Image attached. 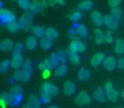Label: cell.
Returning <instances> with one entry per match:
<instances>
[{"mask_svg":"<svg viewBox=\"0 0 124 108\" xmlns=\"http://www.w3.org/2000/svg\"><path fill=\"white\" fill-rule=\"evenodd\" d=\"M57 55H58L59 58H60V61L61 64H64L67 61V52L65 51H63V50H59L58 51H57Z\"/></svg>","mask_w":124,"mask_h":108,"instance_id":"35","label":"cell"},{"mask_svg":"<svg viewBox=\"0 0 124 108\" xmlns=\"http://www.w3.org/2000/svg\"><path fill=\"white\" fill-rule=\"evenodd\" d=\"M48 5L50 6H54V4H60L61 5L65 4V0H48Z\"/></svg>","mask_w":124,"mask_h":108,"instance_id":"43","label":"cell"},{"mask_svg":"<svg viewBox=\"0 0 124 108\" xmlns=\"http://www.w3.org/2000/svg\"><path fill=\"white\" fill-rule=\"evenodd\" d=\"M76 92V85L71 80H66L64 84V93L66 95H72Z\"/></svg>","mask_w":124,"mask_h":108,"instance_id":"13","label":"cell"},{"mask_svg":"<svg viewBox=\"0 0 124 108\" xmlns=\"http://www.w3.org/2000/svg\"><path fill=\"white\" fill-rule=\"evenodd\" d=\"M105 35L103 33V31L100 29H95L94 30V36H95V42L97 44H102L105 42Z\"/></svg>","mask_w":124,"mask_h":108,"instance_id":"21","label":"cell"},{"mask_svg":"<svg viewBox=\"0 0 124 108\" xmlns=\"http://www.w3.org/2000/svg\"><path fill=\"white\" fill-rule=\"evenodd\" d=\"M16 1L19 6L24 10H30L31 7V3L30 0H14Z\"/></svg>","mask_w":124,"mask_h":108,"instance_id":"31","label":"cell"},{"mask_svg":"<svg viewBox=\"0 0 124 108\" xmlns=\"http://www.w3.org/2000/svg\"><path fill=\"white\" fill-rule=\"evenodd\" d=\"M91 102V98L86 91H81L78 95L75 97V103L80 106L88 105Z\"/></svg>","mask_w":124,"mask_h":108,"instance_id":"5","label":"cell"},{"mask_svg":"<svg viewBox=\"0 0 124 108\" xmlns=\"http://www.w3.org/2000/svg\"><path fill=\"white\" fill-rule=\"evenodd\" d=\"M45 31H46V30L43 27H42V26H34V27H32V29H31V31H32L33 35H34L36 37H38V38H41V37H43V36H45Z\"/></svg>","mask_w":124,"mask_h":108,"instance_id":"27","label":"cell"},{"mask_svg":"<svg viewBox=\"0 0 124 108\" xmlns=\"http://www.w3.org/2000/svg\"><path fill=\"white\" fill-rule=\"evenodd\" d=\"M82 18V13L79 11H75L72 14L70 15V19L71 21H74V22H78V20H80Z\"/></svg>","mask_w":124,"mask_h":108,"instance_id":"38","label":"cell"},{"mask_svg":"<svg viewBox=\"0 0 124 108\" xmlns=\"http://www.w3.org/2000/svg\"><path fill=\"white\" fill-rule=\"evenodd\" d=\"M41 93H44V94L48 95L52 97V96H55L58 95L59 89L54 84H51L49 82H44L42 84Z\"/></svg>","mask_w":124,"mask_h":108,"instance_id":"3","label":"cell"},{"mask_svg":"<svg viewBox=\"0 0 124 108\" xmlns=\"http://www.w3.org/2000/svg\"><path fill=\"white\" fill-rule=\"evenodd\" d=\"M23 94V89L20 85L13 86L10 89V95H12L13 99H14L15 103H17L21 101V97H22Z\"/></svg>","mask_w":124,"mask_h":108,"instance_id":"10","label":"cell"},{"mask_svg":"<svg viewBox=\"0 0 124 108\" xmlns=\"http://www.w3.org/2000/svg\"><path fill=\"white\" fill-rule=\"evenodd\" d=\"M122 9H121L120 8L116 7L111 9V15L113 16L116 20H118V21L120 20L121 17H122Z\"/></svg>","mask_w":124,"mask_h":108,"instance_id":"34","label":"cell"},{"mask_svg":"<svg viewBox=\"0 0 124 108\" xmlns=\"http://www.w3.org/2000/svg\"><path fill=\"white\" fill-rule=\"evenodd\" d=\"M23 50V45L21 43H17V44L15 46L14 48V52L13 53H19V54H21V51Z\"/></svg>","mask_w":124,"mask_h":108,"instance_id":"42","label":"cell"},{"mask_svg":"<svg viewBox=\"0 0 124 108\" xmlns=\"http://www.w3.org/2000/svg\"><path fill=\"white\" fill-rule=\"evenodd\" d=\"M37 40L34 36H29L26 41V46L28 50H34L37 46Z\"/></svg>","mask_w":124,"mask_h":108,"instance_id":"26","label":"cell"},{"mask_svg":"<svg viewBox=\"0 0 124 108\" xmlns=\"http://www.w3.org/2000/svg\"><path fill=\"white\" fill-rule=\"evenodd\" d=\"M116 65L119 69H124V57H122V58L119 59Z\"/></svg>","mask_w":124,"mask_h":108,"instance_id":"45","label":"cell"},{"mask_svg":"<svg viewBox=\"0 0 124 108\" xmlns=\"http://www.w3.org/2000/svg\"><path fill=\"white\" fill-rule=\"evenodd\" d=\"M116 108H122V107H116Z\"/></svg>","mask_w":124,"mask_h":108,"instance_id":"50","label":"cell"},{"mask_svg":"<svg viewBox=\"0 0 124 108\" xmlns=\"http://www.w3.org/2000/svg\"><path fill=\"white\" fill-rule=\"evenodd\" d=\"M0 102L2 105L3 108H5L6 106H9V105L15 104L14 99H13L12 95L10 93H3L0 96Z\"/></svg>","mask_w":124,"mask_h":108,"instance_id":"12","label":"cell"},{"mask_svg":"<svg viewBox=\"0 0 124 108\" xmlns=\"http://www.w3.org/2000/svg\"><path fill=\"white\" fill-rule=\"evenodd\" d=\"M9 66H10V61L8 60V59L4 60L1 63V64H0V72L3 73V74L5 73L9 69Z\"/></svg>","mask_w":124,"mask_h":108,"instance_id":"37","label":"cell"},{"mask_svg":"<svg viewBox=\"0 0 124 108\" xmlns=\"http://www.w3.org/2000/svg\"><path fill=\"white\" fill-rule=\"evenodd\" d=\"M104 24L110 28L111 31H116L118 28L119 21L116 20L113 16L110 15H105L104 16Z\"/></svg>","mask_w":124,"mask_h":108,"instance_id":"9","label":"cell"},{"mask_svg":"<svg viewBox=\"0 0 124 108\" xmlns=\"http://www.w3.org/2000/svg\"><path fill=\"white\" fill-rule=\"evenodd\" d=\"M14 79L19 81H23L24 82V75H23L22 70H17L14 74Z\"/></svg>","mask_w":124,"mask_h":108,"instance_id":"39","label":"cell"},{"mask_svg":"<svg viewBox=\"0 0 124 108\" xmlns=\"http://www.w3.org/2000/svg\"><path fill=\"white\" fill-rule=\"evenodd\" d=\"M43 78H45V79L48 78V77H49V75H50L49 71H44V72L43 73Z\"/></svg>","mask_w":124,"mask_h":108,"instance_id":"46","label":"cell"},{"mask_svg":"<svg viewBox=\"0 0 124 108\" xmlns=\"http://www.w3.org/2000/svg\"><path fill=\"white\" fill-rule=\"evenodd\" d=\"M66 52H67L68 57H69L71 64L74 65H78L80 64V57L78 55V53L72 52V51H70L68 50L66 51Z\"/></svg>","mask_w":124,"mask_h":108,"instance_id":"24","label":"cell"},{"mask_svg":"<svg viewBox=\"0 0 124 108\" xmlns=\"http://www.w3.org/2000/svg\"><path fill=\"white\" fill-rule=\"evenodd\" d=\"M121 95H122V98H124V89L122 90V92L121 93Z\"/></svg>","mask_w":124,"mask_h":108,"instance_id":"47","label":"cell"},{"mask_svg":"<svg viewBox=\"0 0 124 108\" xmlns=\"http://www.w3.org/2000/svg\"><path fill=\"white\" fill-rule=\"evenodd\" d=\"M23 57L19 53H13L12 59L10 61V66L15 69L19 70L21 67H23Z\"/></svg>","mask_w":124,"mask_h":108,"instance_id":"8","label":"cell"},{"mask_svg":"<svg viewBox=\"0 0 124 108\" xmlns=\"http://www.w3.org/2000/svg\"><path fill=\"white\" fill-rule=\"evenodd\" d=\"M105 91L106 93V98L107 100L112 101V102H116L119 98V92L114 89V86L110 81L105 83Z\"/></svg>","mask_w":124,"mask_h":108,"instance_id":"1","label":"cell"},{"mask_svg":"<svg viewBox=\"0 0 124 108\" xmlns=\"http://www.w3.org/2000/svg\"><path fill=\"white\" fill-rule=\"evenodd\" d=\"M54 68L52 63L50 62L49 59H45L43 62H42L41 64H38V69L40 70H42L43 72L44 71H50Z\"/></svg>","mask_w":124,"mask_h":108,"instance_id":"22","label":"cell"},{"mask_svg":"<svg viewBox=\"0 0 124 108\" xmlns=\"http://www.w3.org/2000/svg\"><path fill=\"white\" fill-rule=\"evenodd\" d=\"M27 106L29 108H41V101L37 96L31 95L28 98Z\"/></svg>","mask_w":124,"mask_h":108,"instance_id":"18","label":"cell"},{"mask_svg":"<svg viewBox=\"0 0 124 108\" xmlns=\"http://www.w3.org/2000/svg\"><path fill=\"white\" fill-rule=\"evenodd\" d=\"M0 18L2 19V22L6 23V24L12 22V21H16V15L11 11L4 9H0Z\"/></svg>","mask_w":124,"mask_h":108,"instance_id":"6","label":"cell"},{"mask_svg":"<svg viewBox=\"0 0 124 108\" xmlns=\"http://www.w3.org/2000/svg\"><path fill=\"white\" fill-rule=\"evenodd\" d=\"M48 4V3H47L45 0H40V1H36V2L32 3L31 4V12L32 14H38L40 11L42 10V9L47 7Z\"/></svg>","mask_w":124,"mask_h":108,"instance_id":"11","label":"cell"},{"mask_svg":"<svg viewBox=\"0 0 124 108\" xmlns=\"http://www.w3.org/2000/svg\"><path fill=\"white\" fill-rule=\"evenodd\" d=\"M40 46H41V47L43 48V50H46L47 51V50H49L50 48L52 47L53 42H52L51 40L45 37L41 40V41H40Z\"/></svg>","mask_w":124,"mask_h":108,"instance_id":"32","label":"cell"},{"mask_svg":"<svg viewBox=\"0 0 124 108\" xmlns=\"http://www.w3.org/2000/svg\"><path fill=\"white\" fill-rule=\"evenodd\" d=\"M48 108H58V107H57V106H50V107H48Z\"/></svg>","mask_w":124,"mask_h":108,"instance_id":"48","label":"cell"},{"mask_svg":"<svg viewBox=\"0 0 124 108\" xmlns=\"http://www.w3.org/2000/svg\"><path fill=\"white\" fill-rule=\"evenodd\" d=\"M105 54L102 52L96 53L94 56L91 58V65L93 67H98L99 65H100L102 62H104L105 60Z\"/></svg>","mask_w":124,"mask_h":108,"instance_id":"16","label":"cell"},{"mask_svg":"<svg viewBox=\"0 0 124 108\" xmlns=\"http://www.w3.org/2000/svg\"><path fill=\"white\" fill-rule=\"evenodd\" d=\"M22 72L24 75V82H27L31 78V73H32V64L30 59H27L24 63L22 67Z\"/></svg>","mask_w":124,"mask_h":108,"instance_id":"7","label":"cell"},{"mask_svg":"<svg viewBox=\"0 0 124 108\" xmlns=\"http://www.w3.org/2000/svg\"><path fill=\"white\" fill-rule=\"evenodd\" d=\"M41 101H43V103H49L51 101V96L44 93H41Z\"/></svg>","mask_w":124,"mask_h":108,"instance_id":"41","label":"cell"},{"mask_svg":"<svg viewBox=\"0 0 124 108\" xmlns=\"http://www.w3.org/2000/svg\"><path fill=\"white\" fill-rule=\"evenodd\" d=\"M15 48L14 42L10 39H5L0 42V49L4 51H9Z\"/></svg>","mask_w":124,"mask_h":108,"instance_id":"17","label":"cell"},{"mask_svg":"<svg viewBox=\"0 0 124 108\" xmlns=\"http://www.w3.org/2000/svg\"><path fill=\"white\" fill-rule=\"evenodd\" d=\"M49 60L50 62L52 63V64H53L54 67H58V66L60 65V58H59L58 55H57V53H53V54H51V56H50L49 57Z\"/></svg>","mask_w":124,"mask_h":108,"instance_id":"36","label":"cell"},{"mask_svg":"<svg viewBox=\"0 0 124 108\" xmlns=\"http://www.w3.org/2000/svg\"><path fill=\"white\" fill-rule=\"evenodd\" d=\"M32 19L33 18L31 13H25V14H23L19 21L21 29L24 30L26 31H28L31 29H32Z\"/></svg>","mask_w":124,"mask_h":108,"instance_id":"2","label":"cell"},{"mask_svg":"<svg viewBox=\"0 0 124 108\" xmlns=\"http://www.w3.org/2000/svg\"><path fill=\"white\" fill-rule=\"evenodd\" d=\"M23 108H29V106H23Z\"/></svg>","mask_w":124,"mask_h":108,"instance_id":"49","label":"cell"},{"mask_svg":"<svg viewBox=\"0 0 124 108\" xmlns=\"http://www.w3.org/2000/svg\"><path fill=\"white\" fill-rule=\"evenodd\" d=\"M122 0H109V5L112 8L118 7V5L121 4Z\"/></svg>","mask_w":124,"mask_h":108,"instance_id":"44","label":"cell"},{"mask_svg":"<svg viewBox=\"0 0 124 108\" xmlns=\"http://www.w3.org/2000/svg\"><path fill=\"white\" fill-rule=\"evenodd\" d=\"M68 51H72V52H83L86 50V46L84 45V43L82 42L79 39L78 40H73L70 44L69 47H68Z\"/></svg>","mask_w":124,"mask_h":108,"instance_id":"4","label":"cell"},{"mask_svg":"<svg viewBox=\"0 0 124 108\" xmlns=\"http://www.w3.org/2000/svg\"><path fill=\"white\" fill-rule=\"evenodd\" d=\"M67 70L68 69L66 64H60L54 70V75L56 77H63V76H65L66 74Z\"/></svg>","mask_w":124,"mask_h":108,"instance_id":"23","label":"cell"},{"mask_svg":"<svg viewBox=\"0 0 124 108\" xmlns=\"http://www.w3.org/2000/svg\"><path fill=\"white\" fill-rule=\"evenodd\" d=\"M6 27L12 33L17 32L21 29V25H20L19 22H16V21H12V22H9L8 24H6Z\"/></svg>","mask_w":124,"mask_h":108,"instance_id":"29","label":"cell"},{"mask_svg":"<svg viewBox=\"0 0 124 108\" xmlns=\"http://www.w3.org/2000/svg\"><path fill=\"white\" fill-rule=\"evenodd\" d=\"M91 19L93 20V24L96 26L100 27L104 24V17H102V14L99 11H93L91 14Z\"/></svg>","mask_w":124,"mask_h":108,"instance_id":"14","label":"cell"},{"mask_svg":"<svg viewBox=\"0 0 124 108\" xmlns=\"http://www.w3.org/2000/svg\"><path fill=\"white\" fill-rule=\"evenodd\" d=\"M115 52L117 54H123L124 53V41L122 39H117L116 41Z\"/></svg>","mask_w":124,"mask_h":108,"instance_id":"25","label":"cell"},{"mask_svg":"<svg viewBox=\"0 0 124 108\" xmlns=\"http://www.w3.org/2000/svg\"><path fill=\"white\" fill-rule=\"evenodd\" d=\"M93 96L94 100H96L99 102H105V99H106V93H105V89H102L101 87H99L93 93Z\"/></svg>","mask_w":124,"mask_h":108,"instance_id":"15","label":"cell"},{"mask_svg":"<svg viewBox=\"0 0 124 108\" xmlns=\"http://www.w3.org/2000/svg\"><path fill=\"white\" fill-rule=\"evenodd\" d=\"M58 36H59V33L54 28H48L45 31V37L51 40V41L57 39Z\"/></svg>","mask_w":124,"mask_h":108,"instance_id":"20","label":"cell"},{"mask_svg":"<svg viewBox=\"0 0 124 108\" xmlns=\"http://www.w3.org/2000/svg\"><path fill=\"white\" fill-rule=\"evenodd\" d=\"M105 42L107 43H111L113 41V36H112V33L110 31H107L105 33Z\"/></svg>","mask_w":124,"mask_h":108,"instance_id":"40","label":"cell"},{"mask_svg":"<svg viewBox=\"0 0 124 108\" xmlns=\"http://www.w3.org/2000/svg\"><path fill=\"white\" fill-rule=\"evenodd\" d=\"M78 8L80 9H82V10H85V11L90 10L93 8V3L91 1H89V0H85V1H83L78 5Z\"/></svg>","mask_w":124,"mask_h":108,"instance_id":"33","label":"cell"},{"mask_svg":"<svg viewBox=\"0 0 124 108\" xmlns=\"http://www.w3.org/2000/svg\"><path fill=\"white\" fill-rule=\"evenodd\" d=\"M103 64H104V67L109 71L113 70V69L116 68V59L114 58L113 57H105Z\"/></svg>","mask_w":124,"mask_h":108,"instance_id":"19","label":"cell"},{"mask_svg":"<svg viewBox=\"0 0 124 108\" xmlns=\"http://www.w3.org/2000/svg\"><path fill=\"white\" fill-rule=\"evenodd\" d=\"M76 33L78 35V36H81V37L85 38L88 36V31L87 27L84 25H79L76 29Z\"/></svg>","mask_w":124,"mask_h":108,"instance_id":"28","label":"cell"},{"mask_svg":"<svg viewBox=\"0 0 124 108\" xmlns=\"http://www.w3.org/2000/svg\"><path fill=\"white\" fill-rule=\"evenodd\" d=\"M90 78V73L88 69H81L78 73V79L81 81H86L88 80Z\"/></svg>","mask_w":124,"mask_h":108,"instance_id":"30","label":"cell"}]
</instances>
